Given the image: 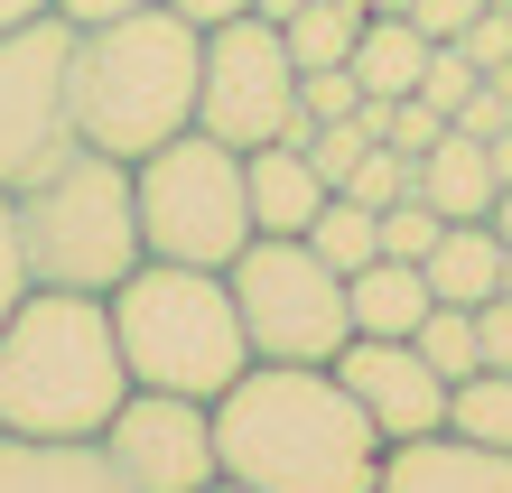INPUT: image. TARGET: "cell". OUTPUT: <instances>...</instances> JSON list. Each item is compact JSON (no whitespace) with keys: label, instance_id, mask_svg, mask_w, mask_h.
<instances>
[{"label":"cell","instance_id":"cell-1","mask_svg":"<svg viewBox=\"0 0 512 493\" xmlns=\"http://www.w3.org/2000/svg\"><path fill=\"white\" fill-rule=\"evenodd\" d=\"M215 456L252 493H373L382 428L336 363H243L215 391Z\"/></svg>","mask_w":512,"mask_h":493},{"label":"cell","instance_id":"cell-2","mask_svg":"<svg viewBox=\"0 0 512 493\" xmlns=\"http://www.w3.org/2000/svg\"><path fill=\"white\" fill-rule=\"evenodd\" d=\"M196 75H205V28L177 19L168 0L75 28V56H66L75 140L112 149V159H149L196 121Z\"/></svg>","mask_w":512,"mask_h":493},{"label":"cell","instance_id":"cell-3","mask_svg":"<svg viewBox=\"0 0 512 493\" xmlns=\"http://www.w3.org/2000/svg\"><path fill=\"white\" fill-rule=\"evenodd\" d=\"M131 400L112 307L84 289H28L0 317V428L10 438H103Z\"/></svg>","mask_w":512,"mask_h":493},{"label":"cell","instance_id":"cell-4","mask_svg":"<svg viewBox=\"0 0 512 493\" xmlns=\"http://www.w3.org/2000/svg\"><path fill=\"white\" fill-rule=\"evenodd\" d=\"M19 214V261H28V289H84V298H112L149 261L140 252V205H131V159L112 149H56L38 177L10 187Z\"/></svg>","mask_w":512,"mask_h":493},{"label":"cell","instance_id":"cell-5","mask_svg":"<svg viewBox=\"0 0 512 493\" xmlns=\"http://www.w3.org/2000/svg\"><path fill=\"white\" fill-rule=\"evenodd\" d=\"M103 307H112V335H122V363H131L140 391L215 400V391L252 363L224 270H196V261H140Z\"/></svg>","mask_w":512,"mask_h":493},{"label":"cell","instance_id":"cell-6","mask_svg":"<svg viewBox=\"0 0 512 493\" xmlns=\"http://www.w3.org/2000/svg\"><path fill=\"white\" fill-rule=\"evenodd\" d=\"M131 205H140V252L149 261H196L224 270L252 242V196H243V149L215 131H177L149 159H131Z\"/></svg>","mask_w":512,"mask_h":493},{"label":"cell","instance_id":"cell-7","mask_svg":"<svg viewBox=\"0 0 512 493\" xmlns=\"http://www.w3.org/2000/svg\"><path fill=\"white\" fill-rule=\"evenodd\" d=\"M233 317H243L252 363H336L345 354V270H326L308 252V233H252L243 252L224 261Z\"/></svg>","mask_w":512,"mask_h":493},{"label":"cell","instance_id":"cell-8","mask_svg":"<svg viewBox=\"0 0 512 493\" xmlns=\"http://www.w3.org/2000/svg\"><path fill=\"white\" fill-rule=\"evenodd\" d=\"M196 131H215L224 149L298 140V56L280 38V19L233 10L205 28V75H196Z\"/></svg>","mask_w":512,"mask_h":493},{"label":"cell","instance_id":"cell-9","mask_svg":"<svg viewBox=\"0 0 512 493\" xmlns=\"http://www.w3.org/2000/svg\"><path fill=\"white\" fill-rule=\"evenodd\" d=\"M66 56H75V19H56V10L0 28V187H19L56 149H75Z\"/></svg>","mask_w":512,"mask_h":493},{"label":"cell","instance_id":"cell-10","mask_svg":"<svg viewBox=\"0 0 512 493\" xmlns=\"http://www.w3.org/2000/svg\"><path fill=\"white\" fill-rule=\"evenodd\" d=\"M103 456L131 493H196L224 475L215 456V400H187V391H140L103 419Z\"/></svg>","mask_w":512,"mask_h":493},{"label":"cell","instance_id":"cell-11","mask_svg":"<svg viewBox=\"0 0 512 493\" xmlns=\"http://www.w3.org/2000/svg\"><path fill=\"white\" fill-rule=\"evenodd\" d=\"M336 382L364 400L382 447H410V438H438L447 428V373H429V354H419L410 335H345Z\"/></svg>","mask_w":512,"mask_h":493},{"label":"cell","instance_id":"cell-12","mask_svg":"<svg viewBox=\"0 0 512 493\" xmlns=\"http://www.w3.org/2000/svg\"><path fill=\"white\" fill-rule=\"evenodd\" d=\"M373 493H512V447H475V438H410L382 447V484Z\"/></svg>","mask_w":512,"mask_h":493},{"label":"cell","instance_id":"cell-13","mask_svg":"<svg viewBox=\"0 0 512 493\" xmlns=\"http://www.w3.org/2000/svg\"><path fill=\"white\" fill-rule=\"evenodd\" d=\"M0 493H131L103 438H10L0 428Z\"/></svg>","mask_w":512,"mask_h":493},{"label":"cell","instance_id":"cell-14","mask_svg":"<svg viewBox=\"0 0 512 493\" xmlns=\"http://www.w3.org/2000/svg\"><path fill=\"white\" fill-rule=\"evenodd\" d=\"M410 196H429L447 224H485V214H494V196H503L494 149L475 140V131H457V121H447V131H438V149H419V159H410Z\"/></svg>","mask_w":512,"mask_h":493},{"label":"cell","instance_id":"cell-15","mask_svg":"<svg viewBox=\"0 0 512 493\" xmlns=\"http://www.w3.org/2000/svg\"><path fill=\"white\" fill-rule=\"evenodd\" d=\"M243 196H252V233H308L336 187L308 168L298 140H261V149H243Z\"/></svg>","mask_w":512,"mask_h":493},{"label":"cell","instance_id":"cell-16","mask_svg":"<svg viewBox=\"0 0 512 493\" xmlns=\"http://www.w3.org/2000/svg\"><path fill=\"white\" fill-rule=\"evenodd\" d=\"M419 280L447 307H485L503 289V233L494 224H438V242L419 252Z\"/></svg>","mask_w":512,"mask_h":493},{"label":"cell","instance_id":"cell-17","mask_svg":"<svg viewBox=\"0 0 512 493\" xmlns=\"http://www.w3.org/2000/svg\"><path fill=\"white\" fill-rule=\"evenodd\" d=\"M429 56H438V38H429L419 19H401V10H373L345 66H354V84H364L373 103H391V94H419V75H429Z\"/></svg>","mask_w":512,"mask_h":493},{"label":"cell","instance_id":"cell-18","mask_svg":"<svg viewBox=\"0 0 512 493\" xmlns=\"http://www.w3.org/2000/svg\"><path fill=\"white\" fill-rule=\"evenodd\" d=\"M345 317L354 335H410L419 317H429V280H419V261H364V270H345Z\"/></svg>","mask_w":512,"mask_h":493},{"label":"cell","instance_id":"cell-19","mask_svg":"<svg viewBox=\"0 0 512 493\" xmlns=\"http://www.w3.org/2000/svg\"><path fill=\"white\" fill-rule=\"evenodd\" d=\"M364 0H298V10L280 19V38H289V56L298 66H345L354 56V38H364Z\"/></svg>","mask_w":512,"mask_h":493},{"label":"cell","instance_id":"cell-20","mask_svg":"<svg viewBox=\"0 0 512 493\" xmlns=\"http://www.w3.org/2000/svg\"><path fill=\"white\" fill-rule=\"evenodd\" d=\"M308 252H317L326 270H364V261H382V214L354 205V196H326L317 224H308Z\"/></svg>","mask_w":512,"mask_h":493},{"label":"cell","instance_id":"cell-21","mask_svg":"<svg viewBox=\"0 0 512 493\" xmlns=\"http://www.w3.org/2000/svg\"><path fill=\"white\" fill-rule=\"evenodd\" d=\"M447 438L512 447V373H466V382H447Z\"/></svg>","mask_w":512,"mask_h":493},{"label":"cell","instance_id":"cell-22","mask_svg":"<svg viewBox=\"0 0 512 493\" xmlns=\"http://www.w3.org/2000/svg\"><path fill=\"white\" fill-rule=\"evenodd\" d=\"M410 345L429 354V373H447V382L485 373V354H475V307H447V298H429V317L410 326Z\"/></svg>","mask_w":512,"mask_h":493},{"label":"cell","instance_id":"cell-23","mask_svg":"<svg viewBox=\"0 0 512 493\" xmlns=\"http://www.w3.org/2000/svg\"><path fill=\"white\" fill-rule=\"evenodd\" d=\"M373 140H382L373 121H364V112H345V121H308V140H298V149H308V168L326 177V187H345V177H354V159H364Z\"/></svg>","mask_w":512,"mask_h":493},{"label":"cell","instance_id":"cell-24","mask_svg":"<svg viewBox=\"0 0 512 493\" xmlns=\"http://www.w3.org/2000/svg\"><path fill=\"white\" fill-rule=\"evenodd\" d=\"M364 112V84H354V66H298V121H345ZM308 140V131H298Z\"/></svg>","mask_w":512,"mask_h":493},{"label":"cell","instance_id":"cell-25","mask_svg":"<svg viewBox=\"0 0 512 493\" xmlns=\"http://www.w3.org/2000/svg\"><path fill=\"white\" fill-rule=\"evenodd\" d=\"M336 196H354V205H373V214H382V205H401V196H410V159H401V149H391V140H373L364 159H354V177H345Z\"/></svg>","mask_w":512,"mask_h":493},{"label":"cell","instance_id":"cell-26","mask_svg":"<svg viewBox=\"0 0 512 493\" xmlns=\"http://www.w3.org/2000/svg\"><path fill=\"white\" fill-rule=\"evenodd\" d=\"M438 131H447V112H438L429 94H391V103H382V140L401 149V159H419V149H438Z\"/></svg>","mask_w":512,"mask_h":493},{"label":"cell","instance_id":"cell-27","mask_svg":"<svg viewBox=\"0 0 512 493\" xmlns=\"http://www.w3.org/2000/svg\"><path fill=\"white\" fill-rule=\"evenodd\" d=\"M438 224H447V214H438L429 196H401V205H382V252H391V261H419V252L438 242Z\"/></svg>","mask_w":512,"mask_h":493},{"label":"cell","instance_id":"cell-28","mask_svg":"<svg viewBox=\"0 0 512 493\" xmlns=\"http://www.w3.org/2000/svg\"><path fill=\"white\" fill-rule=\"evenodd\" d=\"M447 47H466V66H475V75H503V66H512V10H494V0H485V10H475Z\"/></svg>","mask_w":512,"mask_h":493},{"label":"cell","instance_id":"cell-29","mask_svg":"<svg viewBox=\"0 0 512 493\" xmlns=\"http://www.w3.org/2000/svg\"><path fill=\"white\" fill-rule=\"evenodd\" d=\"M457 131H475V140H503V131H512V66L485 75V84L457 103Z\"/></svg>","mask_w":512,"mask_h":493},{"label":"cell","instance_id":"cell-30","mask_svg":"<svg viewBox=\"0 0 512 493\" xmlns=\"http://www.w3.org/2000/svg\"><path fill=\"white\" fill-rule=\"evenodd\" d=\"M475 84H485V75L466 66V47H438V56H429V75H419V94H429V103H438L447 121H457V103L475 94Z\"/></svg>","mask_w":512,"mask_h":493},{"label":"cell","instance_id":"cell-31","mask_svg":"<svg viewBox=\"0 0 512 493\" xmlns=\"http://www.w3.org/2000/svg\"><path fill=\"white\" fill-rule=\"evenodd\" d=\"M475 354H485V373H512V289L475 307Z\"/></svg>","mask_w":512,"mask_h":493},{"label":"cell","instance_id":"cell-32","mask_svg":"<svg viewBox=\"0 0 512 493\" xmlns=\"http://www.w3.org/2000/svg\"><path fill=\"white\" fill-rule=\"evenodd\" d=\"M28 298V261H19V214H10V187H0V317Z\"/></svg>","mask_w":512,"mask_h":493},{"label":"cell","instance_id":"cell-33","mask_svg":"<svg viewBox=\"0 0 512 493\" xmlns=\"http://www.w3.org/2000/svg\"><path fill=\"white\" fill-rule=\"evenodd\" d=\"M475 10H485V0H410V19H419V28H429V38H438V47H447V38H457V28H466Z\"/></svg>","mask_w":512,"mask_h":493},{"label":"cell","instance_id":"cell-34","mask_svg":"<svg viewBox=\"0 0 512 493\" xmlns=\"http://www.w3.org/2000/svg\"><path fill=\"white\" fill-rule=\"evenodd\" d=\"M122 10H149V0H56V19L94 28V19H122Z\"/></svg>","mask_w":512,"mask_h":493},{"label":"cell","instance_id":"cell-35","mask_svg":"<svg viewBox=\"0 0 512 493\" xmlns=\"http://www.w3.org/2000/svg\"><path fill=\"white\" fill-rule=\"evenodd\" d=\"M177 19H196V28H215V19H233V10H252V0H168Z\"/></svg>","mask_w":512,"mask_h":493},{"label":"cell","instance_id":"cell-36","mask_svg":"<svg viewBox=\"0 0 512 493\" xmlns=\"http://www.w3.org/2000/svg\"><path fill=\"white\" fill-rule=\"evenodd\" d=\"M56 0H0V28H19V19H47Z\"/></svg>","mask_w":512,"mask_h":493},{"label":"cell","instance_id":"cell-37","mask_svg":"<svg viewBox=\"0 0 512 493\" xmlns=\"http://www.w3.org/2000/svg\"><path fill=\"white\" fill-rule=\"evenodd\" d=\"M485 149H494V177L512 187V131H503V140H485Z\"/></svg>","mask_w":512,"mask_h":493},{"label":"cell","instance_id":"cell-38","mask_svg":"<svg viewBox=\"0 0 512 493\" xmlns=\"http://www.w3.org/2000/svg\"><path fill=\"white\" fill-rule=\"evenodd\" d=\"M485 224H494V233H503V242H512V187H503V196H494V214H485Z\"/></svg>","mask_w":512,"mask_h":493},{"label":"cell","instance_id":"cell-39","mask_svg":"<svg viewBox=\"0 0 512 493\" xmlns=\"http://www.w3.org/2000/svg\"><path fill=\"white\" fill-rule=\"evenodd\" d=\"M252 10H261V19H289V10H298V0H252Z\"/></svg>","mask_w":512,"mask_h":493},{"label":"cell","instance_id":"cell-40","mask_svg":"<svg viewBox=\"0 0 512 493\" xmlns=\"http://www.w3.org/2000/svg\"><path fill=\"white\" fill-rule=\"evenodd\" d=\"M196 493H252V484H233V475H215V484H196Z\"/></svg>","mask_w":512,"mask_h":493},{"label":"cell","instance_id":"cell-41","mask_svg":"<svg viewBox=\"0 0 512 493\" xmlns=\"http://www.w3.org/2000/svg\"><path fill=\"white\" fill-rule=\"evenodd\" d=\"M364 10H401V19H410V0H364Z\"/></svg>","mask_w":512,"mask_h":493}]
</instances>
